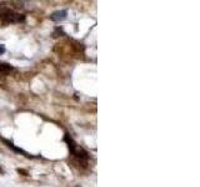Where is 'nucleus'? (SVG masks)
<instances>
[{
    "instance_id": "obj_4",
    "label": "nucleus",
    "mask_w": 200,
    "mask_h": 187,
    "mask_svg": "<svg viewBox=\"0 0 200 187\" xmlns=\"http://www.w3.org/2000/svg\"><path fill=\"white\" fill-rule=\"evenodd\" d=\"M11 71H14V67L9 64H5V63H0V74L3 75H9Z\"/></svg>"
},
{
    "instance_id": "obj_5",
    "label": "nucleus",
    "mask_w": 200,
    "mask_h": 187,
    "mask_svg": "<svg viewBox=\"0 0 200 187\" xmlns=\"http://www.w3.org/2000/svg\"><path fill=\"white\" fill-rule=\"evenodd\" d=\"M4 52H5V46L3 44H0V55L4 54Z\"/></svg>"
},
{
    "instance_id": "obj_2",
    "label": "nucleus",
    "mask_w": 200,
    "mask_h": 187,
    "mask_svg": "<svg viewBox=\"0 0 200 187\" xmlns=\"http://www.w3.org/2000/svg\"><path fill=\"white\" fill-rule=\"evenodd\" d=\"M0 20L3 24H18V23H23L25 20V16L23 14H19L14 11L13 9H9L6 6L0 8Z\"/></svg>"
},
{
    "instance_id": "obj_1",
    "label": "nucleus",
    "mask_w": 200,
    "mask_h": 187,
    "mask_svg": "<svg viewBox=\"0 0 200 187\" xmlns=\"http://www.w3.org/2000/svg\"><path fill=\"white\" fill-rule=\"evenodd\" d=\"M65 141L68 143L70 155L73 156L74 162L76 165H79V166H81V167H88V165H89V155H88V152L84 148H81L74 140H73L69 134L65 135Z\"/></svg>"
},
{
    "instance_id": "obj_3",
    "label": "nucleus",
    "mask_w": 200,
    "mask_h": 187,
    "mask_svg": "<svg viewBox=\"0 0 200 187\" xmlns=\"http://www.w3.org/2000/svg\"><path fill=\"white\" fill-rule=\"evenodd\" d=\"M66 10H60V11H55V13H53L51 14V16H50V19L53 21H61V20H64V19L66 17Z\"/></svg>"
}]
</instances>
